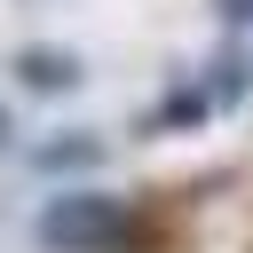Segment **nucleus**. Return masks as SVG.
<instances>
[{"mask_svg": "<svg viewBox=\"0 0 253 253\" xmlns=\"http://www.w3.org/2000/svg\"><path fill=\"white\" fill-rule=\"evenodd\" d=\"M206 111H213V87H174V95L150 111V134H166V126H198Z\"/></svg>", "mask_w": 253, "mask_h": 253, "instance_id": "nucleus-4", "label": "nucleus"}, {"mask_svg": "<svg viewBox=\"0 0 253 253\" xmlns=\"http://www.w3.org/2000/svg\"><path fill=\"white\" fill-rule=\"evenodd\" d=\"M16 79L32 95H71L79 87V55L71 47H16Z\"/></svg>", "mask_w": 253, "mask_h": 253, "instance_id": "nucleus-2", "label": "nucleus"}, {"mask_svg": "<svg viewBox=\"0 0 253 253\" xmlns=\"http://www.w3.org/2000/svg\"><path fill=\"white\" fill-rule=\"evenodd\" d=\"M32 158H40V174H87L103 158V134H63V142H40Z\"/></svg>", "mask_w": 253, "mask_h": 253, "instance_id": "nucleus-3", "label": "nucleus"}, {"mask_svg": "<svg viewBox=\"0 0 253 253\" xmlns=\"http://www.w3.org/2000/svg\"><path fill=\"white\" fill-rule=\"evenodd\" d=\"M213 8H221L229 24H253V0H213Z\"/></svg>", "mask_w": 253, "mask_h": 253, "instance_id": "nucleus-5", "label": "nucleus"}, {"mask_svg": "<svg viewBox=\"0 0 253 253\" xmlns=\"http://www.w3.org/2000/svg\"><path fill=\"white\" fill-rule=\"evenodd\" d=\"M32 237L47 253H126L134 245V213L111 190H55L40 206V221H32Z\"/></svg>", "mask_w": 253, "mask_h": 253, "instance_id": "nucleus-1", "label": "nucleus"}, {"mask_svg": "<svg viewBox=\"0 0 253 253\" xmlns=\"http://www.w3.org/2000/svg\"><path fill=\"white\" fill-rule=\"evenodd\" d=\"M0 142H8V111H0Z\"/></svg>", "mask_w": 253, "mask_h": 253, "instance_id": "nucleus-6", "label": "nucleus"}]
</instances>
